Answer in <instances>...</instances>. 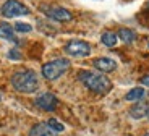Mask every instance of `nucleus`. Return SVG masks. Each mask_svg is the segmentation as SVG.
<instances>
[{
  "mask_svg": "<svg viewBox=\"0 0 149 136\" xmlns=\"http://www.w3.org/2000/svg\"><path fill=\"white\" fill-rule=\"evenodd\" d=\"M78 78L86 88L91 89L93 92H97V94H105V92H109L112 88V83L109 81V78L104 76L102 73L83 70L78 73Z\"/></svg>",
  "mask_w": 149,
  "mask_h": 136,
  "instance_id": "nucleus-1",
  "label": "nucleus"
},
{
  "mask_svg": "<svg viewBox=\"0 0 149 136\" xmlns=\"http://www.w3.org/2000/svg\"><path fill=\"white\" fill-rule=\"evenodd\" d=\"M11 84L16 91L19 92H34L39 88V80H37L36 73L31 70H23V71H16L11 76Z\"/></svg>",
  "mask_w": 149,
  "mask_h": 136,
  "instance_id": "nucleus-2",
  "label": "nucleus"
},
{
  "mask_svg": "<svg viewBox=\"0 0 149 136\" xmlns=\"http://www.w3.org/2000/svg\"><path fill=\"white\" fill-rule=\"evenodd\" d=\"M68 68H70V62L67 59H55L52 62H47L42 66V75L47 80L54 81V80H58Z\"/></svg>",
  "mask_w": 149,
  "mask_h": 136,
  "instance_id": "nucleus-3",
  "label": "nucleus"
},
{
  "mask_svg": "<svg viewBox=\"0 0 149 136\" xmlns=\"http://www.w3.org/2000/svg\"><path fill=\"white\" fill-rule=\"evenodd\" d=\"M0 13H2L5 18H18V16L28 15V13H29V8L24 3H21L19 0H7V2L2 5Z\"/></svg>",
  "mask_w": 149,
  "mask_h": 136,
  "instance_id": "nucleus-4",
  "label": "nucleus"
},
{
  "mask_svg": "<svg viewBox=\"0 0 149 136\" xmlns=\"http://www.w3.org/2000/svg\"><path fill=\"white\" fill-rule=\"evenodd\" d=\"M41 10L44 11L49 18L55 20V21H70L71 20V13L63 7L58 5H42Z\"/></svg>",
  "mask_w": 149,
  "mask_h": 136,
  "instance_id": "nucleus-5",
  "label": "nucleus"
},
{
  "mask_svg": "<svg viewBox=\"0 0 149 136\" xmlns=\"http://www.w3.org/2000/svg\"><path fill=\"white\" fill-rule=\"evenodd\" d=\"M65 52L71 57H88L91 54V45L84 40H70L65 45Z\"/></svg>",
  "mask_w": 149,
  "mask_h": 136,
  "instance_id": "nucleus-6",
  "label": "nucleus"
},
{
  "mask_svg": "<svg viewBox=\"0 0 149 136\" xmlns=\"http://www.w3.org/2000/svg\"><path fill=\"white\" fill-rule=\"evenodd\" d=\"M36 105L39 107V109H42V110H45V112H52L57 109L58 100H57V97L54 96V94L44 92V94H41V96L36 99Z\"/></svg>",
  "mask_w": 149,
  "mask_h": 136,
  "instance_id": "nucleus-7",
  "label": "nucleus"
},
{
  "mask_svg": "<svg viewBox=\"0 0 149 136\" xmlns=\"http://www.w3.org/2000/svg\"><path fill=\"white\" fill-rule=\"evenodd\" d=\"M93 66L102 73H109V71H113L117 68V62L109 59V57H99L93 62Z\"/></svg>",
  "mask_w": 149,
  "mask_h": 136,
  "instance_id": "nucleus-8",
  "label": "nucleus"
},
{
  "mask_svg": "<svg viewBox=\"0 0 149 136\" xmlns=\"http://www.w3.org/2000/svg\"><path fill=\"white\" fill-rule=\"evenodd\" d=\"M29 136H57V133L54 131L47 123H39V125L31 128Z\"/></svg>",
  "mask_w": 149,
  "mask_h": 136,
  "instance_id": "nucleus-9",
  "label": "nucleus"
},
{
  "mask_svg": "<svg viewBox=\"0 0 149 136\" xmlns=\"http://www.w3.org/2000/svg\"><path fill=\"white\" fill-rule=\"evenodd\" d=\"M0 37H3V39H7V40H13V42H16L13 28H11L8 23H2V24H0Z\"/></svg>",
  "mask_w": 149,
  "mask_h": 136,
  "instance_id": "nucleus-10",
  "label": "nucleus"
},
{
  "mask_svg": "<svg viewBox=\"0 0 149 136\" xmlns=\"http://www.w3.org/2000/svg\"><path fill=\"white\" fill-rule=\"evenodd\" d=\"M118 39H122L123 42H127V44H131L134 39H136V34H134V31L128 29V28H122V29L118 31Z\"/></svg>",
  "mask_w": 149,
  "mask_h": 136,
  "instance_id": "nucleus-11",
  "label": "nucleus"
},
{
  "mask_svg": "<svg viewBox=\"0 0 149 136\" xmlns=\"http://www.w3.org/2000/svg\"><path fill=\"white\" fill-rule=\"evenodd\" d=\"M144 94H146V91L143 88H133V89H130V91L127 92V100H131V102H136V100H139V99H143L144 97Z\"/></svg>",
  "mask_w": 149,
  "mask_h": 136,
  "instance_id": "nucleus-12",
  "label": "nucleus"
},
{
  "mask_svg": "<svg viewBox=\"0 0 149 136\" xmlns=\"http://www.w3.org/2000/svg\"><path fill=\"white\" fill-rule=\"evenodd\" d=\"M148 110H149V105H146V104H136L130 110V114L133 118H141V117H146Z\"/></svg>",
  "mask_w": 149,
  "mask_h": 136,
  "instance_id": "nucleus-13",
  "label": "nucleus"
},
{
  "mask_svg": "<svg viewBox=\"0 0 149 136\" xmlns=\"http://www.w3.org/2000/svg\"><path fill=\"white\" fill-rule=\"evenodd\" d=\"M102 44L107 45V47H113V45H117V42H118V36L113 33H104L101 37Z\"/></svg>",
  "mask_w": 149,
  "mask_h": 136,
  "instance_id": "nucleus-14",
  "label": "nucleus"
},
{
  "mask_svg": "<svg viewBox=\"0 0 149 136\" xmlns=\"http://www.w3.org/2000/svg\"><path fill=\"white\" fill-rule=\"evenodd\" d=\"M47 125L50 126V128L54 130L55 133H62L65 130V126H63V123H60L58 120H55V118H50V120L47 121Z\"/></svg>",
  "mask_w": 149,
  "mask_h": 136,
  "instance_id": "nucleus-15",
  "label": "nucleus"
},
{
  "mask_svg": "<svg viewBox=\"0 0 149 136\" xmlns=\"http://www.w3.org/2000/svg\"><path fill=\"white\" fill-rule=\"evenodd\" d=\"M15 29L18 31V33H29L31 29H33V26L31 24H28V23H16L15 24Z\"/></svg>",
  "mask_w": 149,
  "mask_h": 136,
  "instance_id": "nucleus-16",
  "label": "nucleus"
},
{
  "mask_svg": "<svg viewBox=\"0 0 149 136\" xmlns=\"http://www.w3.org/2000/svg\"><path fill=\"white\" fill-rule=\"evenodd\" d=\"M141 83H143L144 86H148V88H149V75H148V76H144V78H141Z\"/></svg>",
  "mask_w": 149,
  "mask_h": 136,
  "instance_id": "nucleus-17",
  "label": "nucleus"
},
{
  "mask_svg": "<svg viewBox=\"0 0 149 136\" xmlns=\"http://www.w3.org/2000/svg\"><path fill=\"white\" fill-rule=\"evenodd\" d=\"M8 57H10V59H19V54H16V52H10Z\"/></svg>",
  "mask_w": 149,
  "mask_h": 136,
  "instance_id": "nucleus-18",
  "label": "nucleus"
},
{
  "mask_svg": "<svg viewBox=\"0 0 149 136\" xmlns=\"http://www.w3.org/2000/svg\"><path fill=\"white\" fill-rule=\"evenodd\" d=\"M146 117H148V118H149V110H148V114H146Z\"/></svg>",
  "mask_w": 149,
  "mask_h": 136,
  "instance_id": "nucleus-19",
  "label": "nucleus"
},
{
  "mask_svg": "<svg viewBox=\"0 0 149 136\" xmlns=\"http://www.w3.org/2000/svg\"><path fill=\"white\" fill-rule=\"evenodd\" d=\"M144 136H149V133H146V135H144Z\"/></svg>",
  "mask_w": 149,
  "mask_h": 136,
  "instance_id": "nucleus-20",
  "label": "nucleus"
},
{
  "mask_svg": "<svg viewBox=\"0 0 149 136\" xmlns=\"http://www.w3.org/2000/svg\"><path fill=\"white\" fill-rule=\"evenodd\" d=\"M148 7H149V2H148Z\"/></svg>",
  "mask_w": 149,
  "mask_h": 136,
  "instance_id": "nucleus-21",
  "label": "nucleus"
}]
</instances>
